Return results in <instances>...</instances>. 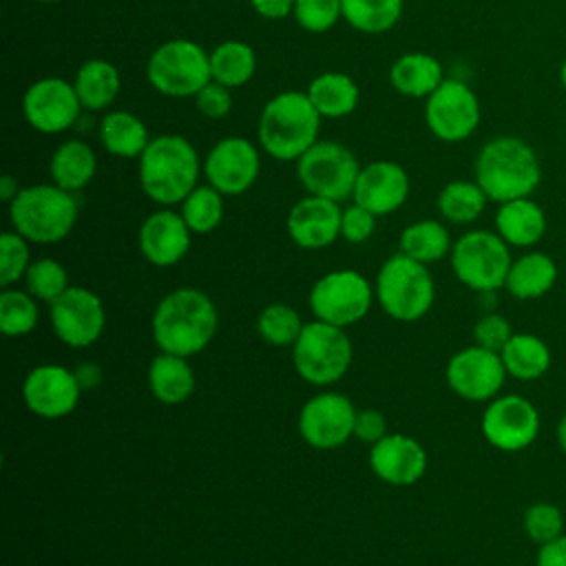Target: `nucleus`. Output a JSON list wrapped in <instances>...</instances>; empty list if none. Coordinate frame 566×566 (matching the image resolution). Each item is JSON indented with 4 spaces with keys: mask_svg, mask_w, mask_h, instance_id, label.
Wrapping results in <instances>:
<instances>
[{
    "mask_svg": "<svg viewBox=\"0 0 566 566\" xmlns=\"http://www.w3.org/2000/svg\"><path fill=\"white\" fill-rule=\"evenodd\" d=\"M453 241L444 223L436 219H420L402 228L398 237V252L429 265L451 254Z\"/></svg>",
    "mask_w": 566,
    "mask_h": 566,
    "instance_id": "33",
    "label": "nucleus"
},
{
    "mask_svg": "<svg viewBox=\"0 0 566 566\" xmlns=\"http://www.w3.org/2000/svg\"><path fill=\"white\" fill-rule=\"evenodd\" d=\"M73 371H75V378H77L82 391L95 389L102 382V367L97 363H82Z\"/></svg>",
    "mask_w": 566,
    "mask_h": 566,
    "instance_id": "50",
    "label": "nucleus"
},
{
    "mask_svg": "<svg viewBox=\"0 0 566 566\" xmlns=\"http://www.w3.org/2000/svg\"><path fill=\"white\" fill-rule=\"evenodd\" d=\"M40 318L38 298L27 290L4 287L0 292V332L9 338L27 336L35 329Z\"/></svg>",
    "mask_w": 566,
    "mask_h": 566,
    "instance_id": "37",
    "label": "nucleus"
},
{
    "mask_svg": "<svg viewBox=\"0 0 566 566\" xmlns=\"http://www.w3.org/2000/svg\"><path fill=\"white\" fill-rule=\"evenodd\" d=\"M376 230V214L367 208L352 203L343 210L340 217V237L347 243H365Z\"/></svg>",
    "mask_w": 566,
    "mask_h": 566,
    "instance_id": "45",
    "label": "nucleus"
},
{
    "mask_svg": "<svg viewBox=\"0 0 566 566\" xmlns=\"http://www.w3.org/2000/svg\"><path fill=\"white\" fill-rule=\"evenodd\" d=\"M555 440H557V447L562 449V453L566 455V411L562 413L559 422H557V429H555Z\"/></svg>",
    "mask_w": 566,
    "mask_h": 566,
    "instance_id": "52",
    "label": "nucleus"
},
{
    "mask_svg": "<svg viewBox=\"0 0 566 566\" xmlns=\"http://www.w3.org/2000/svg\"><path fill=\"white\" fill-rule=\"evenodd\" d=\"M500 358L511 378L520 382H533L546 376L553 363L548 343L531 332H515L502 347Z\"/></svg>",
    "mask_w": 566,
    "mask_h": 566,
    "instance_id": "26",
    "label": "nucleus"
},
{
    "mask_svg": "<svg viewBox=\"0 0 566 566\" xmlns=\"http://www.w3.org/2000/svg\"><path fill=\"white\" fill-rule=\"evenodd\" d=\"M82 387L75 378V371L44 363L33 367L22 382V398L31 413L44 420H57L69 416L80 402Z\"/></svg>",
    "mask_w": 566,
    "mask_h": 566,
    "instance_id": "19",
    "label": "nucleus"
},
{
    "mask_svg": "<svg viewBox=\"0 0 566 566\" xmlns=\"http://www.w3.org/2000/svg\"><path fill=\"white\" fill-rule=\"evenodd\" d=\"M354 436L360 442L376 444L387 436V420L385 413L378 409H360L356 413V424H354Z\"/></svg>",
    "mask_w": 566,
    "mask_h": 566,
    "instance_id": "47",
    "label": "nucleus"
},
{
    "mask_svg": "<svg viewBox=\"0 0 566 566\" xmlns=\"http://www.w3.org/2000/svg\"><path fill=\"white\" fill-rule=\"evenodd\" d=\"M195 371L188 358L159 352L148 365L150 394L161 405H181L195 394Z\"/></svg>",
    "mask_w": 566,
    "mask_h": 566,
    "instance_id": "27",
    "label": "nucleus"
},
{
    "mask_svg": "<svg viewBox=\"0 0 566 566\" xmlns=\"http://www.w3.org/2000/svg\"><path fill=\"white\" fill-rule=\"evenodd\" d=\"M513 327L511 321L500 314V312H486L482 314L475 325H473V340L480 347H486L491 352H502V347L509 343V338L513 336Z\"/></svg>",
    "mask_w": 566,
    "mask_h": 566,
    "instance_id": "44",
    "label": "nucleus"
},
{
    "mask_svg": "<svg viewBox=\"0 0 566 566\" xmlns=\"http://www.w3.org/2000/svg\"><path fill=\"white\" fill-rule=\"evenodd\" d=\"M219 327L214 301L199 287H177L155 307L150 332L159 352L190 358L203 352Z\"/></svg>",
    "mask_w": 566,
    "mask_h": 566,
    "instance_id": "1",
    "label": "nucleus"
},
{
    "mask_svg": "<svg viewBox=\"0 0 566 566\" xmlns=\"http://www.w3.org/2000/svg\"><path fill=\"white\" fill-rule=\"evenodd\" d=\"M303 325L298 312L287 303H270L256 316V332L272 347H292Z\"/></svg>",
    "mask_w": 566,
    "mask_h": 566,
    "instance_id": "39",
    "label": "nucleus"
},
{
    "mask_svg": "<svg viewBox=\"0 0 566 566\" xmlns=\"http://www.w3.org/2000/svg\"><path fill=\"white\" fill-rule=\"evenodd\" d=\"M24 285L29 294H33L38 301H44L49 305L71 287L66 268L60 261L49 256L31 261L24 274Z\"/></svg>",
    "mask_w": 566,
    "mask_h": 566,
    "instance_id": "40",
    "label": "nucleus"
},
{
    "mask_svg": "<svg viewBox=\"0 0 566 566\" xmlns=\"http://www.w3.org/2000/svg\"><path fill=\"white\" fill-rule=\"evenodd\" d=\"M307 97L314 104V108L318 111L321 117H347L356 111L358 106V84L354 82V77H349L347 73L340 71H325L321 75H316L310 86H307Z\"/></svg>",
    "mask_w": 566,
    "mask_h": 566,
    "instance_id": "31",
    "label": "nucleus"
},
{
    "mask_svg": "<svg viewBox=\"0 0 566 566\" xmlns=\"http://www.w3.org/2000/svg\"><path fill=\"white\" fill-rule=\"evenodd\" d=\"M95 172H97L95 150L82 139L62 142L49 159L51 181L69 192H80L82 188H86L93 181Z\"/></svg>",
    "mask_w": 566,
    "mask_h": 566,
    "instance_id": "28",
    "label": "nucleus"
},
{
    "mask_svg": "<svg viewBox=\"0 0 566 566\" xmlns=\"http://www.w3.org/2000/svg\"><path fill=\"white\" fill-rule=\"evenodd\" d=\"M473 172L489 201L495 203L531 197L542 181V164L535 148L515 135L489 139L475 155Z\"/></svg>",
    "mask_w": 566,
    "mask_h": 566,
    "instance_id": "3",
    "label": "nucleus"
},
{
    "mask_svg": "<svg viewBox=\"0 0 566 566\" xmlns=\"http://www.w3.org/2000/svg\"><path fill=\"white\" fill-rule=\"evenodd\" d=\"M546 212L531 199L520 197L504 203H497L495 212V232L511 245L520 250H533L546 234Z\"/></svg>",
    "mask_w": 566,
    "mask_h": 566,
    "instance_id": "24",
    "label": "nucleus"
},
{
    "mask_svg": "<svg viewBox=\"0 0 566 566\" xmlns=\"http://www.w3.org/2000/svg\"><path fill=\"white\" fill-rule=\"evenodd\" d=\"M360 168L356 155L334 139H318L296 159V177L307 195L338 203L354 195Z\"/></svg>",
    "mask_w": 566,
    "mask_h": 566,
    "instance_id": "10",
    "label": "nucleus"
},
{
    "mask_svg": "<svg viewBox=\"0 0 566 566\" xmlns=\"http://www.w3.org/2000/svg\"><path fill=\"white\" fill-rule=\"evenodd\" d=\"M376 292L358 270H332L310 290L307 303L314 318L336 327H349L367 316Z\"/></svg>",
    "mask_w": 566,
    "mask_h": 566,
    "instance_id": "11",
    "label": "nucleus"
},
{
    "mask_svg": "<svg viewBox=\"0 0 566 566\" xmlns=\"http://www.w3.org/2000/svg\"><path fill=\"white\" fill-rule=\"evenodd\" d=\"M80 214L75 192L55 184L27 186L9 203L11 228L29 243H60L71 234Z\"/></svg>",
    "mask_w": 566,
    "mask_h": 566,
    "instance_id": "5",
    "label": "nucleus"
},
{
    "mask_svg": "<svg viewBox=\"0 0 566 566\" xmlns=\"http://www.w3.org/2000/svg\"><path fill=\"white\" fill-rule=\"evenodd\" d=\"M20 190L22 188H20V184H18V179L13 175H2L0 177V199L4 203H11L18 197Z\"/></svg>",
    "mask_w": 566,
    "mask_h": 566,
    "instance_id": "51",
    "label": "nucleus"
},
{
    "mask_svg": "<svg viewBox=\"0 0 566 566\" xmlns=\"http://www.w3.org/2000/svg\"><path fill=\"white\" fill-rule=\"evenodd\" d=\"M407 170L389 159H376L360 168L354 186V203L367 208L376 217L396 212L409 197Z\"/></svg>",
    "mask_w": 566,
    "mask_h": 566,
    "instance_id": "21",
    "label": "nucleus"
},
{
    "mask_svg": "<svg viewBox=\"0 0 566 566\" xmlns=\"http://www.w3.org/2000/svg\"><path fill=\"white\" fill-rule=\"evenodd\" d=\"M559 82H562V86L566 88V57H564V62H562V69H559Z\"/></svg>",
    "mask_w": 566,
    "mask_h": 566,
    "instance_id": "53",
    "label": "nucleus"
},
{
    "mask_svg": "<svg viewBox=\"0 0 566 566\" xmlns=\"http://www.w3.org/2000/svg\"><path fill=\"white\" fill-rule=\"evenodd\" d=\"M557 276L559 270L551 254L526 250L511 261L504 290L517 301H537L555 287Z\"/></svg>",
    "mask_w": 566,
    "mask_h": 566,
    "instance_id": "25",
    "label": "nucleus"
},
{
    "mask_svg": "<svg viewBox=\"0 0 566 566\" xmlns=\"http://www.w3.org/2000/svg\"><path fill=\"white\" fill-rule=\"evenodd\" d=\"M356 413L358 411L347 396L338 391L316 394L301 407L298 433L318 451L336 449L354 436Z\"/></svg>",
    "mask_w": 566,
    "mask_h": 566,
    "instance_id": "17",
    "label": "nucleus"
},
{
    "mask_svg": "<svg viewBox=\"0 0 566 566\" xmlns=\"http://www.w3.org/2000/svg\"><path fill=\"white\" fill-rule=\"evenodd\" d=\"M296 0H250L256 15L265 20H283L294 11Z\"/></svg>",
    "mask_w": 566,
    "mask_h": 566,
    "instance_id": "49",
    "label": "nucleus"
},
{
    "mask_svg": "<svg viewBox=\"0 0 566 566\" xmlns=\"http://www.w3.org/2000/svg\"><path fill=\"white\" fill-rule=\"evenodd\" d=\"M449 389L467 402H489L500 396L509 374L497 352L469 345L455 352L444 369Z\"/></svg>",
    "mask_w": 566,
    "mask_h": 566,
    "instance_id": "15",
    "label": "nucleus"
},
{
    "mask_svg": "<svg viewBox=\"0 0 566 566\" xmlns=\"http://www.w3.org/2000/svg\"><path fill=\"white\" fill-rule=\"evenodd\" d=\"M391 86L405 97H429L442 82V64L422 51H411L400 55L389 69Z\"/></svg>",
    "mask_w": 566,
    "mask_h": 566,
    "instance_id": "29",
    "label": "nucleus"
},
{
    "mask_svg": "<svg viewBox=\"0 0 566 566\" xmlns=\"http://www.w3.org/2000/svg\"><path fill=\"white\" fill-rule=\"evenodd\" d=\"M29 241L15 230H7L0 234V285L11 287L20 279H24L31 259H29Z\"/></svg>",
    "mask_w": 566,
    "mask_h": 566,
    "instance_id": "42",
    "label": "nucleus"
},
{
    "mask_svg": "<svg viewBox=\"0 0 566 566\" xmlns=\"http://www.w3.org/2000/svg\"><path fill=\"white\" fill-rule=\"evenodd\" d=\"M146 77L166 97H195L212 80L210 51L195 40H168L150 53Z\"/></svg>",
    "mask_w": 566,
    "mask_h": 566,
    "instance_id": "9",
    "label": "nucleus"
},
{
    "mask_svg": "<svg viewBox=\"0 0 566 566\" xmlns=\"http://www.w3.org/2000/svg\"><path fill=\"white\" fill-rule=\"evenodd\" d=\"M73 86L84 111H106L119 95L122 77L113 62L93 57L77 69Z\"/></svg>",
    "mask_w": 566,
    "mask_h": 566,
    "instance_id": "30",
    "label": "nucleus"
},
{
    "mask_svg": "<svg viewBox=\"0 0 566 566\" xmlns=\"http://www.w3.org/2000/svg\"><path fill=\"white\" fill-rule=\"evenodd\" d=\"M522 528L533 544L542 546L566 533V520L557 504L542 500L526 506L522 515Z\"/></svg>",
    "mask_w": 566,
    "mask_h": 566,
    "instance_id": "41",
    "label": "nucleus"
},
{
    "mask_svg": "<svg viewBox=\"0 0 566 566\" xmlns=\"http://www.w3.org/2000/svg\"><path fill=\"white\" fill-rule=\"evenodd\" d=\"M535 566H566V533L548 544L537 546Z\"/></svg>",
    "mask_w": 566,
    "mask_h": 566,
    "instance_id": "48",
    "label": "nucleus"
},
{
    "mask_svg": "<svg viewBox=\"0 0 566 566\" xmlns=\"http://www.w3.org/2000/svg\"><path fill=\"white\" fill-rule=\"evenodd\" d=\"M256 71V53L248 42L226 40L210 51V75L214 82L232 88L248 84Z\"/></svg>",
    "mask_w": 566,
    "mask_h": 566,
    "instance_id": "34",
    "label": "nucleus"
},
{
    "mask_svg": "<svg viewBox=\"0 0 566 566\" xmlns=\"http://www.w3.org/2000/svg\"><path fill=\"white\" fill-rule=\"evenodd\" d=\"M480 99L462 80H447L427 97L424 124L447 144L469 139L480 124Z\"/></svg>",
    "mask_w": 566,
    "mask_h": 566,
    "instance_id": "13",
    "label": "nucleus"
},
{
    "mask_svg": "<svg viewBox=\"0 0 566 566\" xmlns=\"http://www.w3.org/2000/svg\"><path fill=\"white\" fill-rule=\"evenodd\" d=\"M343 210L338 201L307 195L287 212V234L303 250H323L340 237Z\"/></svg>",
    "mask_w": 566,
    "mask_h": 566,
    "instance_id": "22",
    "label": "nucleus"
},
{
    "mask_svg": "<svg viewBox=\"0 0 566 566\" xmlns=\"http://www.w3.org/2000/svg\"><path fill=\"white\" fill-rule=\"evenodd\" d=\"M99 144L106 153L122 157V159H135L139 157L148 142L153 139L148 135L146 124L128 111H111L99 122Z\"/></svg>",
    "mask_w": 566,
    "mask_h": 566,
    "instance_id": "32",
    "label": "nucleus"
},
{
    "mask_svg": "<svg viewBox=\"0 0 566 566\" xmlns=\"http://www.w3.org/2000/svg\"><path fill=\"white\" fill-rule=\"evenodd\" d=\"M374 292L387 316L400 323H413L431 310L436 283L424 263L398 252L380 265Z\"/></svg>",
    "mask_w": 566,
    "mask_h": 566,
    "instance_id": "6",
    "label": "nucleus"
},
{
    "mask_svg": "<svg viewBox=\"0 0 566 566\" xmlns=\"http://www.w3.org/2000/svg\"><path fill=\"white\" fill-rule=\"evenodd\" d=\"M321 115L307 93L283 91L261 111L256 137L261 148L276 161H296L318 142Z\"/></svg>",
    "mask_w": 566,
    "mask_h": 566,
    "instance_id": "4",
    "label": "nucleus"
},
{
    "mask_svg": "<svg viewBox=\"0 0 566 566\" xmlns=\"http://www.w3.org/2000/svg\"><path fill=\"white\" fill-rule=\"evenodd\" d=\"M192 232L184 221L181 212L172 208H159L150 212L137 234L144 259L157 268L177 265L190 250Z\"/></svg>",
    "mask_w": 566,
    "mask_h": 566,
    "instance_id": "20",
    "label": "nucleus"
},
{
    "mask_svg": "<svg viewBox=\"0 0 566 566\" xmlns=\"http://www.w3.org/2000/svg\"><path fill=\"white\" fill-rule=\"evenodd\" d=\"M542 429L539 409L520 394H500L486 402L480 420L484 440L504 453L528 449Z\"/></svg>",
    "mask_w": 566,
    "mask_h": 566,
    "instance_id": "12",
    "label": "nucleus"
},
{
    "mask_svg": "<svg viewBox=\"0 0 566 566\" xmlns=\"http://www.w3.org/2000/svg\"><path fill=\"white\" fill-rule=\"evenodd\" d=\"M35 2H42V4H55V2H62V0H35Z\"/></svg>",
    "mask_w": 566,
    "mask_h": 566,
    "instance_id": "54",
    "label": "nucleus"
},
{
    "mask_svg": "<svg viewBox=\"0 0 566 566\" xmlns=\"http://www.w3.org/2000/svg\"><path fill=\"white\" fill-rule=\"evenodd\" d=\"M137 159L139 186L161 208L181 203L199 186V175L203 172L197 148L186 137L172 133L153 137Z\"/></svg>",
    "mask_w": 566,
    "mask_h": 566,
    "instance_id": "2",
    "label": "nucleus"
},
{
    "mask_svg": "<svg viewBox=\"0 0 566 566\" xmlns=\"http://www.w3.org/2000/svg\"><path fill=\"white\" fill-rule=\"evenodd\" d=\"M438 212L442 219L455 226H469L478 221L489 203L486 192L480 188V184L467 181V179H455L442 186L438 192Z\"/></svg>",
    "mask_w": 566,
    "mask_h": 566,
    "instance_id": "35",
    "label": "nucleus"
},
{
    "mask_svg": "<svg viewBox=\"0 0 566 566\" xmlns=\"http://www.w3.org/2000/svg\"><path fill=\"white\" fill-rule=\"evenodd\" d=\"M82 111L84 108L75 86L64 77L35 80L22 95L24 119L33 130L42 135H57L69 130Z\"/></svg>",
    "mask_w": 566,
    "mask_h": 566,
    "instance_id": "16",
    "label": "nucleus"
},
{
    "mask_svg": "<svg viewBox=\"0 0 566 566\" xmlns=\"http://www.w3.org/2000/svg\"><path fill=\"white\" fill-rule=\"evenodd\" d=\"M352 358L354 347L345 327H336L318 318L305 323L292 345L296 374L314 387H327L340 380L347 374Z\"/></svg>",
    "mask_w": 566,
    "mask_h": 566,
    "instance_id": "7",
    "label": "nucleus"
},
{
    "mask_svg": "<svg viewBox=\"0 0 566 566\" xmlns=\"http://www.w3.org/2000/svg\"><path fill=\"white\" fill-rule=\"evenodd\" d=\"M195 106L197 111L208 117V119H221L230 113L232 108V95H230V88L210 80L195 97Z\"/></svg>",
    "mask_w": 566,
    "mask_h": 566,
    "instance_id": "46",
    "label": "nucleus"
},
{
    "mask_svg": "<svg viewBox=\"0 0 566 566\" xmlns=\"http://www.w3.org/2000/svg\"><path fill=\"white\" fill-rule=\"evenodd\" d=\"M261 172L259 148L239 135L219 139L203 159V177L223 197H237L250 190Z\"/></svg>",
    "mask_w": 566,
    "mask_h": 566,
    "instance_id": "18",
    "label": "nucleus"
},
{
    "mask_svg": "<svg viewBox=\"0 0 566 566\" xmlns=\"http://www.w3.org/2000/svg\"><path fill=\"white\" fill-rule=\"evenodd\" d=\"M49 318L57 340L73 349L93 345L106 327L102 298L84 285H71L60 298H55L49 307Z\"/></svg>",
    "mask_w": 566,
    "mask_h": 566,
    "instance_id": "14",
    "label": "nucleus"
},
{
    "mask_svg": "<svg viewBox=\"0 0 566 566\" xmlns=\"http://www.w3.org/2000/svg\"><path fill=\"white\" fill-rule=\"evenodd\" d=\"M343 20L369 35L385 33L394 29L402 15L405 0H340Z\"/></svg>",
    "mask_w": 566,
    "mask_h": 566,
    "instance_id": "36",
    "label": "nucleus"
},
{
    "mask_svg": "<svg viewBox=\"0 0 566 566\" xmlns=\"http://www.w3.org/2000/svg\"><path fill=\"white\" fill-rule=\"evenodd\" d=\"M369 467L378 480L391 486H411L427 471V451L416 438L387 433L371 444Z\"/></svg>",
    "mask_w": 566,
    "mask_h": 566,
    "instance_id": "23",
    "label": "nucleus"
},
{
    "mask_svg": "<svg viewBox=\"0 0 566 566\" xmlns=\"http://www.w3.org/2000/svg\"><path fill=\"white\" fill-rule=\"evenodd\" d=\"M449 261L464 287L493 294L504 287L513 256L511 245L495 230H469L453 241Z\"/></svg>",
    "mask_w": 566,
    "mask_h": 566,
    "instance_id": "8",
    "label": "nucleus"
},
{
    "mask_svg": "<svg viewBox=\"0 0 566 566\" xmlns=\"http://www.w3.org/2000/svg\"><path fill=\"white\" fill-rule=\"evenodd\" d=\"M292 15L301 29L325 33L343 20V4L340 0H296Z\"/></svg>",
    "mask_w": 566,
    "mask_h": 566,
    "instance_id": "43",
    "label": "nucleus"
},
{
    "mask_svg": "<svg viewBox=\"0 0 566 566\" xmlns=\"http://www.w3.org/2000/svg\"><path fill=\"white\" fill-rule=\"evenodd\" d=\"M181 217L192 234H208L223 221V195L210 184L197 186L181 201Z\"/></svg>",
    "mask_w": 566,
    "mask_h": 566,
    "instance_id": "38",
    "label": "nucleus"
}]
</instances>
